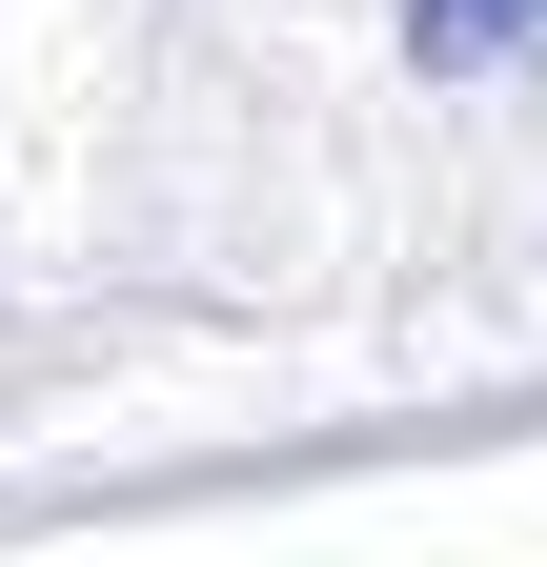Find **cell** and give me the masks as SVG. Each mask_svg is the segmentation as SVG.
<instances>
[{"label": "cell", "instance_id": "obj_1", "mask_svg": "<svg viewBox=\"0 0 547 567\" xmlns=\"http://www.w3.org/2000/svg\"><path fill=\"white\" fill-rule=\"evenodd\" d=\"M527 41H547V0H405V61L426 82H507Z\"/></svg>", "mask_w": 547, "mask_h": 567}]
</instances>
